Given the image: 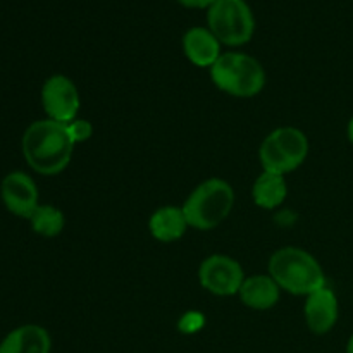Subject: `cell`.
Wrapping results in <instances>:
<instances>
[{
  "instance_id": "cell-2",
  "label": "cell",
  "mask_w": 353,
  "mask_h": 353,
  "mask_svg": "<svg viewBox=\"0 0 353 353\" xmlns=\"http://www.w3.org/2000/svg\"><path fill=\"white\" fill-rule=\"evenodd\" d=\"M269 276L292 295L309 296L326 286L323 268L309 252L296 247L279 248L269 259Z\"/></svg>"
},
{
  "instance_id": "cell-14",
  "label": "cell",
  "mask_w": 353,
  "mask_h": 353,
  "mask_svg": "<svg viewBox=\"0 0 353 353\" xmlns=\"http://www.w3.org/2000/svg\"><path fill=\"white\" fill-rule=\"evenodd\" d=\"M150 233L155 240L162 243H172V241L183 238V234L188 230V221H186L183 209L174 205H165L155 210L150 217Z\"/></svg>"
},
{
  "instance_id": "cell-7",
  "label": "cell",
  "mask_w": 353,
  "mask_h": 353,
  "mask_svg": "<svg viewBox=\"0 0 353 353\" xmlns=\"http://www.w3.org/2000/svg\"><path fill=\"white\" fill-rule=\"evenodd\" d=\"M41 105L47 119L69 124L78 119L81 99L76 85L68 76L54 74L41 86Z\"/></svg>"
},
{
  "instance_id": "cell-15",
  "label": "cell",
  "mask_w": 353,
  "mask_h": 353,
  "mask_svg": "<svg viewBox=\"0 0 353 353\" xmlns=\"http://www.w3.org/2000/svg\"><path fill=\"white\" fill-rule=\"evenodd\" d=\"M252 196H254L255 205L261 209L271 210L279 207L288 196V185H286L285 176L264 171L259 174L252 186Z\"/></svg>"
},
{
  "instance_id": "cell-10",
  "label": "cell",
  "mask_w": 353,
  "mask_h": 353,
  "mask_svg": "<svg viewBox=\"0 0 353 353\" xmlns=\"http://www.w3.org/2000/svg\"><path fill=\"white\" fill-rule=\"evenodd\" d=\"M305 323L314 334H326L338 321V299L327 286L310 293L303 307Z\"/></svg>"
},
{
  "instance_id": "cell-16",
  "label": "cell",
  "mask_w": 353,
  "mask_h": 353,
  "mask_svg": "<svg viewBox=\"0 0 353 353\" xmlns=\"http://www.w3.org/2000/svg\"><path fill=\"white\" fill-rule=\"evenodd\" d=\"M30 223L34 233L45 238L59 236L65 226L64 214L54 205H38L31 214Z\"/></svg>"
},
{
  "instance_id": "cell-5",
  "label": "cell",
  "mask_w": 353,
  "mask_h": 353,
  "mask_svg": "<svg viewBox=\"0 0 353 353\" xmlns=\"http://www.w3.org/2000/svg\"><path fill=\"white\" fill-rule=\"evenodd\" d=\"M309 154V140L296 128L283 126L264 138L259 150L264 171L286 176L303 164Z\"/></svg>"
},
{
  "instance_id": "cell-12",
  "label": "cell",
  "mask_w": 353,
  "mask_h": 353,
  "mask_svg": "<svg viewBox=\"0 0 353 353\" xmlns=\"http://www.w3.org/2000/svg\"><path fill=\"white\" fill-rule=\"evenodd\" d=\"M50 334L37 324L10 331L0 343V353H50Z\"/></svg>"
},
{
  "instance_id": "cell-17",
  "label": "cell",
  "mask_w": 353,
  "mask_h": 353,
  "mask_svg": "<svg viewBox=\"0 0 353 353\" xmlns=\"http://www.w3.org/2000/svg\"><path fill=\"white\" fill-rule=\"evenodd\" d=\"M68 130L74 143H85L93 134L92 123L86 119H74L72 123L68 124Z\"/></svg>"
},
{
  "instance_id": "cell-20",
  "label": "cell",
  "mask_w": 353,
  "mask_h": 353,
  "mask_svg": "<svg viewBox=\"0 0 353 353\" xmlns=\"http://www.w3.org/2000/svg\"><path fill=\"white\" fill-rule=\"evenodd\" d=\"M348 140H350L353 145V117L350 119V123H348Z\"/></svg>"
},
{
  "instance_id": "cell-11",
  "label": "cell",
  "mask_w": 353,
  "mask_h": 353,
  "mask_svg": "<svg viewBox=\"0 0 353 353\" xmlns=\"http://www.w3.org/2000/svg\"><path fill=\"white\" fill-rule=\"evenodd\" d=\"M183 52L192 64L199 68H212L221 57V41L209 28H190L183 37Z\"/></svg>"
},
{
  "instance_id": "cell-1",
  "label": "cell",
  "mask_w": 353,
  "mask_h": 353,
  "mask_svg": "<svg viewBox=\"0 0 353 353\" xmlns=\"http://www.w3.org/2000/svg\"><path fill=\"white\" fill-rule=\"evenodd\" d=\"M74 141L68 124L52 119L34 121L23 134V155L28 165L38 174L54 176L69 165Z\"/></svg>"
},
{
  "instance_id": "cell-6",
  "label": "cell",
  "mask_w": 353,
  "mask_h": 353,
  "mask_svg": "<svg viewBox=\"0 0 353 353\" xmlns=\"http://www.w3.org/2000/svg\"><path fill=\"white\" fill-rule=\"evenodd\" d=\"M207 24L217 40L230 47H240L254 37L255 19L245 0H216L207 9Z\"/></svg>"
},
{
  "instance_id": "cell-21",
  "label": "cell",
  "mask_w": 353,
  "mask_h": 353,
  "mask_svg": "<svg viewBox=\"0 0 353 353\" xmlns=\"http://www.w3.org/2000/svg\"><path fill=\"white\" fill-rule=\"evenodd\" d=\"M347 353H353V334L350 336V340H348V345H347Z\"/></svg>"
},
{
  "instance_id": "cell-19",
  "label": "cell",
  "mask_w": 353,
  "mask_h": 353,
  "mask_svg": "<svg viewBox=\"0 0 353 353\" xmlns=\"http://www.w3.org/2000/svg\"><path fill=\"white\" fill-rule=\"evenodd\" d=\"M178 2L188 9H209L216 0H178Z\"/></svg>"
},
{
  "instance_id": "cell-4",
  "label": "cell",
  "mask_w": 353,
  "mask_h": 353,
  "mask_svg": "<svg viewBox=\"0 0 353 353\" xmlns=\"http://www.w3.org/2000/svg\"><path fill=\"white\" fill-rule=\"evenodd\" d=\"M210 78L221 92L238 99L259 95L265 85V72L261 62L243 52L221 54L210 68Z\"/></svg>"
},
{
  "instance_id": "cell-3",
  "label": "cell",
  "mask_w": 353,
  "mask_h": 353,
  "mask_svg": "<svg viewBox=\"0 0 353 353\" xmlns=\"http://www.w3.org/2000/svg\"><path fill=\"white\" fill-rule=\"evenodd\" d=\"M234 205V192L224 179L210 178L200 183L183 203L188 226L207 231L219 226Z\"/></svg>"
},
{
  "instance_id": "cell-9",
  "label": "cell",
  "mask_w": 353,
  "mask_h": 353,
  "mask_svg": "<svg viewBox=\"0 0 353 353\" xmlns=\"http://www.w3.org/2000/svg\"><path fill=\"white\" fill-rule=\"evenodd\" d=\"M0 195L7 210L24 219H30L31 214L40 205L37 185L26 172L16 171L7 174L0 185Z\"/></svg>"
},
{
  "instance_id": "cell-18",
  "label": "cell",
  "mask_w": 353,
  "mask_h": 353,
  "mask_svg": "<svg viewBox=\"0 0 353 353\" xmlns=\"http://www.w3.org/2000/svg\"><path fill=\"white\" fill-rule=\"evenodd\" d=\"M205 324V319L200 312H188L181 317L179 321V331L186 334L196 333V331L202 330V326Z\"/></svg>"
},
{
  "instance_id": "cell-8",
  "label": "cell",
  "mask_w": 353,
  "mask_h": 353,
  "mask_svg": "<svg viewBox=\"0 0 353 353\" xmlns=\"http://www.w3.org/2000/svg\"><path fill=\"white\" fill-rule=\"evenodd\" d=\"M199 281L203 290L217 296L238 295L245 281V272L238 261L228 255H210L200 264Z\"/></svg>"
},
{
  "instance_id": "cell-13",
  "label": "cell",
  "mask_w": 353,
  "mask_h": 353,
  "mask_svg": "<svg viewBox=\"0 0 353 353\" xmlns=\"http://www.w3.org/2000/svg\"><path fill=\"white\" fill-rule=\"evenodd\" d=\"M281 288L269 274H255L245 278L238 296L254 310H268L278 303Z\"/></svg>"
}]
</instances>
